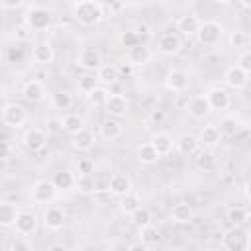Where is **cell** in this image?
<instances>
[{
	"instance_id": "2e32d148",
	"label": "cell",
	"mask_w": 251,
	"mask_h": 251,
	"mask_svg": "<svg viewBox=\"0 0 251 251\" xmlns=\"http://www.w3.org/2000/svg\"><path fill=\"white\" fill-rule=\"evenodd\" d=\"M151 57H153L151 49H149L147 45H143V43H139L137 47H131V49L126 51V63H129L133 69L147 65V63L151 61Z\"/></svg>"
},
{
	"instance_id": "d4e9b609",
	"label": "cell",
	"mask_w": 251,
	"mask_h": 251,
	"mask_svg": "<svg viewBox=\"0 0 251 251\" xmlns=\"http://www.w3.org/2000/svg\"><path fill=\"white\" fill-rule=\"evenodd\" d=\"M175 147H176L178 153L190 157V155H194V153L200 149V143H198V137H196V135H192V133H182V135H178V137L175 139Z\"/></svg>"
},
{
	"instance_id": "ffe728a7",
	"label": "cell",
	"mask_w": 251,
	"mask_h": 251,
	"mask_svg": "<svg viewBox=\"0 0 251 251\" xmlns=\"http://www.w3.org/2000/svg\"><path fill=\"white\" fill-rule=\"evenodd\" d=\"M210 106H208V100H206V94H196L190 98L188 102V114L194 118V120H204L210 116Z\"/></svg>"
},
{
	"instance_id": "816d5d0a",
	"label": "cell",
	"mask_w": 251,
	"mask_h": 251,
	"mask_svg": "<svg viewBox=\"0 0 251 251\" xmlns=\"http://www.w3.org/2000/svg\"><path fill=\"white\" fill-rule=\"evenodd\" d=\"M10 151H12L10 143H8V141H0V159H6V157H10Z\"/></svg>"
},
{
	"instance_id": "ba28073f",
	"label": "cell",
	"mask_w": 251,
	"mask_h": 251,
	"mask_svg": "<svg viewBox=\"0 0 251 251\" xmlns=\"http://www.w3.org/2000/svg\"><path fill=\"white\" fill-rule=\"evenodd\" d=\"M76 65L84 71L96 73L102 67V53L96 47H82L78 57H76Z\"/></svg>"
},
{
	"instance_id": "5b68a950",
	"label": "cell",
	"mask_w": 251,
	"mask_h": 251,
	"mask_svg": "<svg viewBox=\"0 0 251 251\" xmlns=\"http://www.w3.org/2000/svg\"><path fill=\"white\" fill-rule=\"evenodd\" d=\"M25 120H27V112H25V108L22 104L10 102V104H6L2 108V124L8 126V127L18 129V127H22L25 124Z\"/></svg>"
},
{
	"instance_id": "4316f807",
	"label": "cell",
	"mask_w": 251,
	"mask_h": 251,
	"mask_svg": "<svg viewBox=\"0 0 251 251\" xmlns=\"http://www.w3.org/2000/svg\"><path fill=\"white\" fill-rule=\"evenodd\" d=\"M61 129L67 131L69 135H75L78 133L80 129H84V118L80 114H75V112H69L61 118Z\"/></svg>"
},
{
	"instance_id": "ee69618b",
	"label": "cell",
	"mask_w": 251,
	"mask_h": 251,
	"mask_svg": "<svg viewBox=\"0 0 251 251\" xmlns=\"http://www.w3.org/2000/svg\"><path fill=\"white\" fill-rule=\"evenodd\" d=\"M220 133L222 135H235L237 133V129H239V124H237V120L235 118H224L222 122H220Z\"/></svg>"
},
{
	"instance_id": "11a10c76",
	"label": "cell",
	"mask_w": 251,
	"mask_h": 251,
	"mask_svg": "<svg viewBox=\"0 0 251 251\" xmlns=\"http://www.w3.org/2000/svg\"><path fill=\"white\" fill-rule=\"evenodd\" d=\"M8 57H10V61H22V51H20V49H14V47H12V49H10V55H8Z\"/></svg>"
},
{
	"instance_id": "f6af8a7d",
	"label": "cell",
	"mask_w": 251,
	"mask_h": 251,
	"mask_svg": "<svg viewBox=\"0 0 251 251\" xmlns=\"http://www.w3.org/2000/svg\"><path fill=\"white\" fill-rule=\"evenodd\" d=\"M235 67H239L243 73H251V51L243 49L239 55H237V61H235Z\"/></svg>"
},
{
	"instance_id": "f907efd6",
	"label": "cell",
	"mask_w": 251,
	"mask_h": 251,
	"mask_svg": "<svg viewBox=\"0 0 251 251\" xmlns=\"http://www.w3.org/2000/svg\"><path fill=\"white\" fill-rule=\"evenodd\" d=\"M24 2L22 0H10V2H0V8L4 10H16V8H22Z\"/></svg>"
},
{
	"instance_id": "277c9868",
	"label": "cell",
	"mask_w": 251,
	"mask_h": 251,
	"mask_svg": "<svg viewBox=\"0 0 251 251\" xmlns=\"http://www.w3.org/2000/svg\"><path fill=\"white\" fill-rule=\"evenodd\" d=\"M222 245L226 251H247L249 249V233L241 226H231L222 235Z\"/></svg>"
},
{
	"instance_id": "44dd1931",
	"label": "cell",
	"mask_w": 251,
	"mask_h": 251,
	"mask_svg": "<svg viewBox=\"0 0 251 251\" xmlns=\"http://www.w3.org/2000/svg\"><path fill=\"white\" fill-rule=\"evenodd\" d=\"M94 143H96V135H94V131H90L86 127L80 129L78 133L71 135V147L76 151H90L94 147Z\"/></svg>"
},
{
	"instance_id": "d590c367",
	"label": "cell",
	"mask_w": 251,
	"mask_h": 251,
	"mask_svg": "<svg viewBox=\"0 0 251 251\" xmlns=\"http://www.w3.org/2000/svg\"><path fill=\"white\" fill-rule=\"evenodd\" d=\"M129 218H131V224H133L137 229H141V227H145V226H151V222H153L151 210L145 208V206H139Z\"/></svg>"
},
{
	"instance_id": "e0dca14e",
	"label": "cell",
	"mask_w": 251,
	"mask_h": 251,
	"mask_svg": "<svg viewBox=\"0 0 251 251\" xmlns=\"http://www.w3.org/2000/svg\"><path fill=\"white\" fill-rule=\"evenodd\" d=\"M98 133L104 141H116L124 135V126L114 120V118H106L100 122V127H98Z\"/></svg>"
},
{
	"instance_id": "8fae6325",
	"label": "cell",
	"mask_w": 251,
	"mask_h": 251,
	"mask_svg": "<svg viewBox=\"0 0 251 251\" xmlns=\"http://www.w3.org/2000/svg\"><path fill=\"white\" fill-rule=\"evenodd\" d=\"M190 86V75L182 69H171L165 76V88L171 92H184Z\"/></svg>"
},
{
	"instance_id": "8d00e7d4",
	"label": "cell",
	"mask_w": 251,
	"mask_h": 251,
	"mask_svg": "<svg viewBox=\"0 0 251 251\" xmlns=\"http://www.w3.org/2000/svg\"><path fill=\"white\" fill-rule=\"evenodd\" d=\"M159 241H161V233H159V229L153 224L139 229V243H143V245L149 247V245H157Z\"/></svg>"
},
{
	"instance_id": "9f6ffc18",
	"label": "cell",
	"mask_w": 251,
	"mask_h": 251,
	"mask_svg": "<svg viewBox=\"0 0 251 251\" xmlns=\"http://www.w3.org/2000/svg\"><path fill=\"white\" fill-rule=\"evenodd\" d=\"M47 251H69V247L63 245V243H53V245L47 247Z\"/></svg>"
},
{
	"instance_id": "d6986e66",
	"label": "cell",
	"mask_w": 251,
	"mask_h": 251,
	"mask_svg": "<svg viewBox=\"0 0 251 251\" xmlns=\"http://www.w3.org/2000/svg\"><path fill=\"white\" fill-rule=\"evenodd\" d=\"M108 192L114 196H124L127 192H131V178L124 173H114L108 180Z\"/></svg>"
},
{
	"instance_id": "c3c4849f",
	"label": "cell",
	"mask_w": 251,
	"mask_h": 251,
	"mask_svg": "<svg viewBox=\"0 0 251 251\" xmlns=\"http://www.w3.org/2000/svg\"><path fill=\"white\" fill-rule=\"evenodd\" d=\"M94 171V163L90 159H80L78 165H76V173L78 175H92Z\"/></svg>"
},
{
	"instance_id": "f35d334b",
	"label": "cell",
	"mask_w": 251,
	"mask_h": 251,
	"mask_svg": "<svg viewBox=\"0 0 251 251\" xmlns=\"http://www.w3.org/2000/svg\"><path fill=\"white\" fill-rule=\"evenodd\" d=\"M194 155H196V157H194V163H196L198 169H202V171H212V169H214L216 161H214L212 151L204 149V151H196Z\"/></svg>"
},
{
	"instance_id": "9a60e30c",
	"label": "cell",
	"mask_w": 251,
	"mask_h": 251,
	"mask_svg": "<svg viewBox=\"0 0 251 251\" xmlns=\"http://www.w3.org/2000/svg\"><path fill=\"white\" fill-rule=\"evenodd\" d=\"M182 49V41L175 31H165L157 41V51L161 55H176Z\"/></svg>"
},
{
	"instance_id": "1f68e13d",
	"label": "cell",
	"mask_w": 251,
	"mask_h": 251,
	"mask_svg": "<svg viewBox=\"0 0 251 251\" xmlns=\"http://www.w3.org/2000/svg\"><path fill=\"white\" fill-rule=\"evenodd\" d=\"M96 78L98 82L102 84H116L120 75H118V69L114 63H102V67L96 71Z\"/></svg>"
},
{
	"instance_id": "7402d4cb",
	"label": "cell",
	"mask_w": 251,
	"mask_h": 251,
	"mask_svg": "<svg viewBox=\"0 0 251 251\" xmlns=\"http://www.w3.org/2000/svg\"><path fill=\"white\" fill-rule=\"evenodd\" d=\"M149 143H151L153 149L159 153V157L169 155V153L173 151V147H175V139H173L171 133H167V131H157V133H153Z\"/></svg>"
},
{
	"instance_id": "cb8c5ba5",
	"label": "cell",
	"mask_w": 251,
	"mask_h": 251,
	"mask_svg": "<svg viewBox=\"0 0 251 251\" xmlns=\"http://www.w3.org/2000/svg\"><path fill=\"white\" fill-rule=\"evenodd\" d=\"M31 59H33L35 65H49L55 59V51H53V47L47 41H41V43H35L33 45Z\"/></svg>"
},
{
	"instance_id": "52a82bcc",
	"label": "cell",
	"mask_w": 251,
	"mask_h": 251,
	"mask_svg": "<svg viewBox=\"0 0 251 251\" xmlns=\"http://www.w3.org/2000/svg\"><path fill=\"white\" fill-rule=\"evenodd\" d=\"M127 110H129V102L124 94H112L108 96L106 104H104V112L108 118H114V120H120V118H126L127 116Z\"/></svg>"
},
{
	"instance_id": "f1b7e54d",
	"label": "cell",
	"mask_w": 251,
	"mask_h": 251,
	"mask_svg": "<svg viewBox=\"0 0 251 251\" xmlns=\"http://www.w3.org/2000/svg\"><path fill=\"white\" fill-rule=\"evenodd\" d=\"M194 218V210L190 204L186 202H176L173 208H171V220L175 224H188L190 220Z\"/></svg>"
},
{
	"instance_id": "681fc988",
	"label": "cell",
	"mask_w": 251,
	"mask_h": 251,
	"mask_svg": "<svg viewBox=\"0 0 251 251\" xmlns=\"http://www.w3.org/2000/svg\"><path fill=\"white\" fill-rule=\"evenodd\" d=\"M116 69H118V75H120V76H122V75L129 76V75L133 73V67H131L129 63H126V61H124V63H120V65H116Z\"/></svg>"
},
{
	"instance_id": "f546056e",
	"label": "cell",
	"mask_w": 251,
	"mask_h": 251,
	"mask_svg": "<svg viewBox=\"0 0 251 251\" xmlns=\"http://www.w3.org/2000/svg\"><path fill=\"white\" fill-rule=\"evenodd\" d=\"M139 206H141V198L135 192H127V194H124V196L118 198V210L124 216H131Z\"/></svg>"
},
{
	"instance_id": "60d3db41",
	"label": "cell",
	"mask_w": 251,
	"mask_h": 251,
	"mask_svg": "<svg viewBox=\"0 0 251 251\" xmlns=\"http://www.w3.org/2000/svg\"><path fill=\"white\" fill-rule=\"evenodd\" d=\"M96 86H98L96 73H86V75H82V76L78 78V90H80L82 94H86V96H88Z\"/></svg>"
},
{
	"instance_id": "8992f818",
	"label": "cell",
	"mask_w": 251,
	"mask_h": 251,
	"mask_svg": "<svg viewBox=\"0 0 251 251\" xmlns=\"http://www.w3.org/2000/svg\"><path fill=\"white\" fill-rule=\"evenodd\" d=\"M57 192L59 190L51 180H37L29 190V198L33 204H51L57 198Z\"/></svg>"
},
{
	"instance_id": "e575fe53",
	"label": "cell",
	"mask_w": 251,
	"mask_h": 251,
	"mask_svg": "<svg viewBox=\"0 0 251 251\" xmlns=\"http://www.w3.org/2000/svg\"><path fill=\"white\" fill-rule=\"evenodd\" d=\"M75 188L80 194H94L96 192V182L92 175H75Z\"/></svg>"
},
{
	"instance_id": "7dc6e473",
	"label": "cell",
	"mask_w": 251,
	"mask_h": 251,
	"mask_svg": "<svg viewBox=\"0 0 251 251\" xmlns=\"http://www.w3.org/2000/svg\"><path fill=\"white\" fill-rule=\"evenodd\" d=\"M133 31L137 33V39H139V43L147 45V39L151 37V29H149V25H145V24H139L137 27H133Z\"/></svg>"
},
{
	"instance_id": "836d02e7",
	"label": "cell",
	"mask_w": 251,
	"mask_h": 251,
	"mask_svg": "<svg viewBox=\"0 0 251 251\" xmlns=\"http://www.w3.org/2000/svg\"><path fill=\"white\" fill-rule=\"evenodd\" d=\"M51 182L55 184L57 190H71V188H75V175L71 171H57L53 175Z\"/></svg>"
},
{
	"instance_id": "7c38bea8",
	"label": "cell",
	"mask_w": 251,
	"mask_h": 251,
	"mask_svg": "<svg viewBox=\"0 0 251 251\" xmlns=\"http://www.w3.org/2000/svg\"><path fill=\"white\" fill-rule=\"evenodd\" d=\"M14 229H16V233L22 235V237L35 233V229H37V216H35L31 210H20L18 216H16Z\"/></svg>"
},
{
	"instance_id": "3957f363",
	"label": "cell",
	"mask_w": 251,
	"mask_h": 251,
	"mask_svg": "<svg viewBox=\"0 0 251 251\" xmlns=\"http://www.w3.org/2000/svg\"><path fill=\"white\" fill-rule=\"evenodd\" d=\"M224 37V25L216 20H204L200 22L198 25V31H196V39L200 45L204 47H214L222 41Z\"/></svg>"
},
{
	"instance_id": "603a6c76",
	"label": "cell",
	"mask_w": 251,
	"mask_h": 251,
	"mask_svg": "<svg viewBox=\"0 0 251 251\" xmlns=\"http://www.w3.org/2000/svg\"><path fill=\"white\" fill-rule=\"evenodd\" d=\"M200 18L196 14H182L176 18V31H180L182 35H196L198 25H200Z\"/></svg>"
},
{
	"instance_id": "4dcf8cb0",
	"label": "cell",
	"mask_w": 251,
	"mask_h": 251,
	"mask_svg": "<svg viewBox=\"0 0 251 251\" xmlns=\"http://www.w3.org/2000/svg\"><path fill=\"white\" fill-rule=\"evenodd\" d=\"M135 155H137V161H139L141 165H155V163L161 159V157H159V153L153 149V145H151L149 141H145V143L137 145Z\"/></svg>"
},
{
	"instance_id": "7bdbcfd3",
	"label": "cell",
	"mask_w": 251,
	"mask_h": 251,
	"mask_svg": "<svg viewBox=\"0 0 251 251\" xmlns=\"http://www.w3.org/2000/svg\"><path fill=\"white\" fill-rule=\"evenodd\" d=\"M120 45L126 47V49H131V47H137L139 45V39H137V33L133 29H126L120 33Z\"/></svg>"
},
{
	"instance_id": "6da1fadb",
	"label": "cell",
	"mask_w": 251,
	"mask_h": 251,
	"mask_svg": "<svg viewBox=\"0 0 251 251\" xmlns=\"http://www.w3.org/2000/svg\"><path fill=\"white\" fill-rule=\"evenodd\" d=\"M71 10H73V18L86 27H92L106 18L102 2H96V0H78L71 6Z\"/></svg>"
},
{
	"instance_id": "83f0119b",
	"label": "cell",
	"mask_w": 251,
	"mask_h": 251,
	"mask_svg": "<svg viewBox=\"0 0 251 251\" xmlns=\"http://www.w3.org/2000/svg\"><path fill=\"white\" fill-rule=\"evenodd\" d=\"M18 212H20V208L14 202L0 200V226L2 227H14Z\"/></svg>"
},
{
	"instance_id": "bcb514c9",
	"label": "cell",
	"mask_w": 251,
	"mask_h": 251,
	"mask_svg": "<svg viewBox=\"0 0 251 251\" xmlns=\"http://www.w3.org/2000/svg\"><path fill=\"white\" fill-rule=\"evenodd\" d=\"M10 251H33V249H31V245L20 235V237H14V239L10 241Z\"/></svg>"
},
{
	"instance_id": "4fadbf2b",
	"label": "cell",
	"mask_w": 251,
	"mask_h": 251,
	"mask_svg": "<svg viewBox=\"0 0 251 251\" xmlns=\"http://www.w3.org/2000/svg\"><path fill=\"white\" fill-rule=\"evenodd\" d=\"M247 82H249V75L243 73L239 67L231 65L229 69H226V73H224V84L227 88H231V90H243L247 86Z\"/></svg>"
},
{
	"instance_id": "7a4b0ae2",
	"label": "cell",
	"mask_w": 251,
	"mask_h": 251,
	"mask_svg": "<svg viewBox=\"0 0 251 251\" xmlns=\"http://www.w3.org/2000/svg\"><path fill=\"white\" fill-rule=\"evenodd\" d=\"M24 22H25V27H27L29 31H45V29L51 27L53 14H51V10L45 8V6L31 4V6L25 8Z\"/></svg>"
},
{
	"instance_id": "484cf974",
	"label": "cell",
	"mask_w": 251,
	"mask_h": 251,
	"mask_svg": "<svg viewBox=\"0 0 251 251\" xmlns=\"http://www.w3.org/2000/svg\"><path fill=\"white\" fill-rule=\"evenodd\" d=\"M220 139H222V133H220L216 124H208V126H204L200 129V135H198V143L200 145L210 149V147H216L220 143Z\"/></svg>"
},
{
	"instance_id": "6f0895ef",
	"label": "cell",
	"mask_w": 251,
	"mask_h": 251,
	"mask_svg": "<svg viewBox=\"0 0 251 251\" xmlns=\"http://www.w3.org/2000/svg\"><path fill=\"white\" fill-rule=\"evenodd\" d=\"M151 118H153V120H161V118H163V114H161V112H153V114H151Z\"/></svg>"
},
{
	"instance_id": "db71d44e",
	"label": "cell",
	"mask_w": 251,
	"mask_h": 251,
	"mask_svg": "<svg viewBox=\"0 0 251 251\" xmlns=\"http://www.w3.org/2000/svg\"><path fill=\"white\" fill-rule=\"evenodd\" d=\"M126 251H149V247L137 241V243H131V245H129V247H127Z\"/></svg>"
},
{
	"instance_id": "9c48e42d",
	"label": "cell",
	"mask_w": 251,
	"mask_h": 251,
	"mask_svg": "<svg viewBox=\"0 0 251 251\" xmlns=\"http://www.w3.org/2000/svg\"><path fill=\"white\" fill-rule=\"evenodd\" d=\"M204 94H206V100H208V106H210L212 112H226L231 104V98H229L227 90L222 88V86H212Z\"/></svg>"
},
{
	"instance_id": "74e56055",
	"label": "cell",
	"mask_w": 251,
	"mask_h": 251,
	"mask_svg": "<svg viewBox=\"0 0 251 251\" xmlns=\"http://www.w3.org/2000/svg\"><path fill=\"white\" fill-rule=\"evenodd\" d=\"M108 96H110V90H108V88H104V86H96L86 98H88L90 106H94V108H104Z\"/></svg>"
},
{
	"instance_id": "b9f144b4",
	"label": "cell",
	"mask_w": 251,
	"mask_h": 251,
	"mask_svg": "<svg viewBox=\"0 0 251 251\" xmlns=\"http://www.w3.org/2000/svg\"><path fill=\"white\" fill-rule=\"evenodd\" d=\"M247 41H249V37H247V33L241 31V29H233V31H229V35H227V43H229V47H233V49H243V47L247 45Z\"/></svg>"
},
{
	"instance_id": "ac0fdd59",
	"label": "cell",
	"mask_w": 251,
	"mask_h": 251,
	"mask_svg": "<svg viewBox=\"0 0 251 251\" xmlns=\"http://www.w3.org/2000/svg\"><path fill=\"white\" fill-rule=\"evenodd\" d=\"M22 96L31 102V104H37V102H43L45 96H47V90H45V84L41 80H27L22 88Z\"/></svg>"
},
{
	"instance_id": "ab89813d",
	"label": "cell",
	"mask_w": 251,
	"mask_h": 251,
	"mask_svg": "<svg viewBox=\"0 0 251 251\" xmlns=\"http://www.w3.org/2000/svg\"><path fill=\"white\" fill-rule=\"evenodd\" d=\"M226 216H227V222H229L231 226H241V224L247 222L249 212H247L245 208H241V206H231Z\"/></svg>"
},
{
	"instance_id": "f5cc1de1",
	"label": "cell",
	"mask_w": 251,
	"mask_h": 251,
	"mask_svg": "<svg viewBox=\"0 0 251 251\" xmlns=\"http://www.w3.org/2000/svg\"><path fill=\"white\" fill-rule=\"evenodd\" d=\"M47 129H49V131L61 129V120H47Z\"/></svg>"
},
{
	"instance_id": "d6a6232c",
	"label": "cell",
	"mask_w": 251,
	"mask_h": 251,
	"mask_svg": "<svg viewBox=\"0 0 251 251\" xmlns=\"http://www.w3.org/2000/svg\"><path fill=\"white\" fill-rule=\"evenodd\" d=\"M51 104H53L55 110L67 112V110L73 108L75 98H73V94H71L69 90H57V92H53V96H51Z\"/></svg>"
},
{
	"instance_id": "5bb4252c",
	"label": "cell",
	"mask_w": 251,
	"mask_h": 251,
	"mask_svg": "<svg viewBox=\"0 0 251 251\" xmlns=\"http://www.w3.org/2000/svg\"><path fill=\"white\" fill-rule=\"evenodd\" d=\"M43 226L49 231H59L65 226V210L59 206H47L43 210Z\"/></svg>"
},
{
	"instance_id": "30bf717a",
	"label": "cell",
	"mask_w": 251,
	"mask_h": 251,
	"mask_svg": "<svg viewBox=\"0 0 251 251\" xmlns=\"http://www.w3.org/2000/svg\"><path fill=\"white\" fill-rule=\"evenodd\" d=\"M22 143L27 151L37 153V151L45 149V145H47V131L41 129V127H29V129H25V133L22 137Z\"/></svg>"
}]
</instances>
